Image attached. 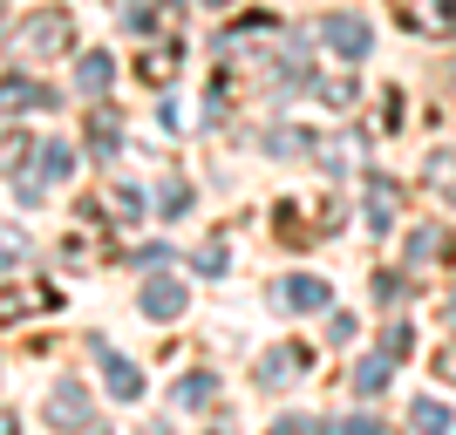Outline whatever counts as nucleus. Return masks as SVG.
Segmentation results:
<instances>
[{"label":"nucleus","instance_id":"1","mask_svg":"<svg viewBox=\"0 0 456 435\" xmlns=\"http://www.w3.org/2000/svg\"><path fill=\"white\" fill-rule=\"evenodd\" d=\"M20 48H28V55H41V48H69V14H35L28 28H20Z\"/></svg>","mask_w":456,"mask_h":435},{"label":"nucleus","instance_id":"2","mask_svg":"<svg viewBox=\"0 0 456 435\" xmlns=\"http://www.w3.org/2000/svg\"><path fill=\"white\" fill-rule=\"evenodd\" d=\"M0 109H55V95L41 89V82H28V76H7L0 82Z\"/></svg>","mask_w":456,"mask_h":435},{"label":"nucleus","instance_id":"3","mask_svg":"<svg viewBox=\"0 0 456 435\" xmlns=\"http://www.w3.org/2000/svg\"><path fill=\"white\" fill-rule=\"evenodd\" d=\"M321 35L334 41L341 55H362V48H368V28H362L354 14H334V20H321Z\"/></svg>","mask_w":456,"mask_h":435},{"label":"nucleus","instance_id":"4","mask_svg":"<svg viewBox=\"0 0 456 435\" xmlns=\"http://www.w3.org/2000/svg\"><path fill=\"white\" fill-rule=\"evenodd\" d=\"M110 76H116V61H110V55H89V61H82V89H89V95H95V89H110Z\"/></svg>","mask_w":456,"mask_h":435},{"label":"nucleus","instance_id":"5","mask_svg":"<svg viewBox=\"0 0 456 435\" xmlns=\"http://www.w3.org/2000/svg\"><path fill=\"white\" fill-rule=\"evenodd\" d=\"M41 171H48V184H55V177H69V171H76V150H69V143L41 150Z\"/></svg>","mask_w":456,"mask_h":435},{"label":"nucleus","instance_id":"6","mask_svg":"<svg viewBox=\"0 0 456 435\" xmlns=\"http://www.w3.org/2000/svg\"><path fill=\"white\" fill-rule=\"evenodd\" d=\"M143 306H151V313H177V306H184V293H177V286H151V293H143Z\"/></svg>","mask_w":456,"mask_h":435},{"label":"nucleus","instance_id":"7","mask_svg":"<svg viewBox=\"0 0 456 435\" xmlns=\"http://www.w3.org/2000/svg\"><path fill=\"white\" fill-rule=\"evenodd\" d=\"M110 388H116V395H136V367H130V360H110Z\"/></svg>","mask_w":456,"mask_h":435},{"label":"nucleus","instance_id":"8","mask_svg":"<svg viewBox=\"0 0 456 435\" xmlns=\"http://www.w3.org/2000/svg\"><path fill=\"white\" fill-rule=\"evenodd\" d=\"M0 435H14V422H7V415H0Z\"/></svg>","mask_w":456,"mask_h":435}]
</instances>
